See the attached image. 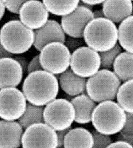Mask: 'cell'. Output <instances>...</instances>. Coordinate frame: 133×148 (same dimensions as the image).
<instances>
[{
  "label": "cell",
  "instance_id": "1",
  "mask_svg": "<svg viewBox=\"0 0 133 148\" xmlns=\"http://www.w3.org/2000/svg\"><path fill=\"white\" fill-rule=\"evenodd\" d=\"M22 92L28 102L45 106L56 99L59 83L56 77L44 70L28 73L22 84Z\"/></svg>",
  "mask_w": 133,
  "mask_h": 148
},
{
  "label": "cell",
  "instance_id": "2",
  "mask_svg": "<svg viewBox=\"0 0 133 148\" xmlns=\"http://www.w3.org/2000/svg\"><path fill=\"white\" fill-rule=\"evenodd\" d=\"M86 45L98 53L116 46L118 41V29L115 23L105 17L93 18L84 30Z\"/></svg>",
  "mask_w": 133,
  "mask_h": 148
},
{
  "label": "cell",
  "instance_id": "3",
  "mask_svg": "<svg viewBox=\"0 0 133 148\" xmlns=\"http://www.w3.org/2000/svg\"><path fill=\"white\" fill-rule=\"evenodd\" d=\"M126 119V112L118 103L113 101L99 103L92 116V123L95 129L109 135L120 133Z\"/></svg>",
  "mask_w": 133,
  "mask_h": 148
},
{
  "label": "cell",
  "instance_id": "4",
  "mask_svg": "<svg viewBox=\"0 0 133 148\" xmlns=\"http://www.w3.org/2000/svg\"><path fill=\"white\" fill-rule=\"evenodd\" d=\"M34 40V30L19 20L8 21L0 29V42L5 49L13 55H20L28 51Z\"/></svg>",
  "mask_w": 133,
  "mask_h": 148
},
{
  "label": "cell",
  "instance_id": "5",
  "mask_svg": "<svg viewBox=\"0 0 133 148\" xmlns=\"http://www.w3.org/2000/svg\"><path fill=\"white\" fill-rule=\"evenodd\" d=\"M121 85L114 72L101 69L87 80L86 94L96 103L113 101Z\"/></svg>",
  "mask_w": 133,
  "mask_h": 148
},
{
  "label": "cell",
  "instance_id": "6",
  "mask_svg": "<svg viewBox=\"0 0 133 148\" xmlns=\"http://www.w3.org/2000/svg\"><path fill=\"white\" fill-rule=\"evenodd\" d=\"M39 60L44 70L59 75L70 66L71 52L63 43H50L40 51Z\"/></svg>",
  "mask_w": 133,
  "mask_h": 148
},
{
  "label": "cell",
  "instance_id": "7",
  "mask_svg": "<svg viewBox=\"0 0 133 148\" xmlns=\"http://www.w3.org/2000/svg\"><path fill=\"white\" fill-rule=\"evenodd\" d=\"M44 122L56 131L66 130L75 121V111L73 104L64 99H56L46 105L43 112Z\"/></svg>",
  "mask_w": 133,
  "mask_h": 148
},
{
  "label": "cell",
  "instance_id": "8",
  "mask_svg": "<svg viewBox=\"0 0 133 148\" xmlns=\"http://www.w3.org/2000/svg\"><path fill=\"white\" fill-rule=\"evenodd\" d=\"M21 147L24 148H57L56 131L44 122L33 123L23 133Z\"/></svg>",
  "mask_w": 133,
  "mask_h": 148
},
{
  "label": "cell",
  "instance_id": "9",
  "mask_svg": "<svg viewBox=\"0 0 133 148\" xmlns=\"http://www.w3.org/2000/svg\"><path fill=\"white\" fill-rule=\"evenodd\" d=\"M23 92L16 87L0 89V118L16 121L25 113L27 105Z\"/></svg>",
  "mask_w": 133,
  "mask_h": 148
},
{
  "label": "cell",
  "instance_id": "10",
  "mask_svg": "<svg viewBox=\"0 0 133 148\" xmlns=\"http://www.w3.org/2000/svg\"><path fill=\"white\" fill-rule=\"evenodd\" d=\"M70 67L75 74L89 78L101 69L99 53L88 46L81 47L72 53Z\"/></svg>",
  "mask_w": 133,
  "mask_h": 148
},
{
  "label": "cell",
  "instance_id": "11",
  "mask_svg": "<svg viewBox=\"0 0 133 148\" xmlns=\"http://www.w3.org/2000/svg\"><path fill=\"white\" fill-rule=\"evenodd\" d=\"M93 18L92 10L83 5H79L72 12L62 17L61 25L68 36L83 38L85 29Z\"/></svg>",
  "mask_w": 133,
  "mask_h": 148
},
{
  "label": "cell",
  "instance_id": "12",
  "mask_svg": "<svg viewBox=\"0 0 133 148\" xmlns=\"http://www.w3.org/2000/svg\"><path fill=\"white\" fill-rule=\"evenodd\" d=\"M20 21L28 28L36 30L49 21V12L39 0H29L21 7L19 12Z\"/></svg>",
  "mask_w": 133,
  "mask_h": 148
},
{
  "label": "cell",
  "instance_id": "13",
  "mask_svg": "<svg viewBox=\"0 0 133 148\" xmlns=\"http://www.w3.org/2000/svg\"><path fill=\"white\" fill-rule=\"evenodd\" d=\"M35 40L33 46L37 51L50 43H64L66 36L60 24L55 20H49L43 27L34 30Z\"/></svg>",
  "mask_w": 133,
  "mask_h": 148
},
{
  "label": "cell",
  "instance_id": "14",
  "mask_svg": "<svg viewBox=\"0 0 133 148\" xmlns=\"http://www.w3.org/2000/svg\"><path fill=\"white\" fill-rule=\"evenodd\" d=\"M24 71L20 64L12 57L0 59V89L17 87L23 78Z\"/></svg>",
  "mask_w": 133,
  "mask_h": 148
},
{
  "label": "cell",
  "instance_id": "15",
  "mask_svg": "<svg viewBox=\"0 0 133 148\" xmlns=\"http://www.w3.org/2000/svg\"><path fill=\"white\" fill-rule=\"evenodd\" d=\"M24 130L18 121L0 120V148H20Z\"/></svg>",
  "mask_w": 133,
  "mask_h": 148
},
{
  "label": "cell",
  "instance_id": "16",
  "mask_svg": "<svg viewBox=\"0 0 133 148\" xmlns=\"http://www.w3.org/2000/svg\"><path fill=\"white\" fill-rule=\"evenodd\" d=\"M102 11L106 18L115 24L121 23L132 15V0H105L102 3Z\"/></svg>",
  "mask_w": 133,
  "mask_h": 148
},
{
  "label": "cell",
  "instance_id": "17",
  "mask_svg": "<svg viewBox=\"0 0 133 148\" xmlns=\"http://www.w3.org/2000/svg\"><path fill=\"white\" fill-rule=\"evenodd\" d=\"M59 83L62 90L70 96L86 94V78L75 74L71 69H68L60 74Z\"/></svg>",
  "mask_w": 133,
  "mask_h": 148
},
{
  "label": "cell",
  "instance_id": "18",
  "mask_svg": "<svg viewBox=\"0 0 133 148\" xmlns=\"http://www.w3.org/2000/svg\"><path fill=\"white\" fill-rule=\"evenodd\" d=\"M75 111V121L79 124H88L92 121V116L96 103L86 94L75 96L71 100Z\"/></svg>",
  "mask_w": 133,
  "mask_h": 148
},
{
  "label": "cell",
  "instance_id": "19",
  "mask_svg": "<svg viewBox=\"0 0 133 148\" xmlns=\"http://www.w3.org/2000/svg\"><path fill=\"white\" fill-rule=\"evenodd\" d=\"M93 144L91 132L82 127L72 128L64 138L63 148H92Z\"/></svg>",
  "mask_w": 133,
  "mask_h": 148
},
{
  "label": "cell",
  "instance_id": "20",
  "mask_svg": "<svg viewBox=\"0 0 133 148\" xmlns=\"http://www.w3.org/2000/svg\"><path fill=\"white\" fill-rule=\"evenodd\" d=\"M113 69L120 81L124 82L133 79V53H120L115 60Z\"/></svg>",
  "mask_w": 133,
  "mask_h": 148
},
{
  "label": "cell",
  "instance_id": "21",
  "mask_svg": "<svg viewBox=\"0 0 133 148\" xmlns=\"http://www.w3.org/2000/svg\"><path fill=\"white\" fill-rule=\"evenodd\" d=\"M42 2L50 13L62 17L75 10L81 0H42Z\"/></svg>",
  "mask_w": 133,
  "mask_h": 148
},
{
  "label": "cell",
  "instance_id": "22",
  "mask_svg": "<svg viewBox=\"0 0 133 148\" xmlns=\"http://www.w3.org/2000/svg\"><path fill=\"white\" fill-rule=\"evenodd\" d=\"M118 29L120 46L126 51L133 53V15L123 21Z\"/></svg>",
  "mask_w": 133,
  "mask_h": 148
},
{
  "label": "cell",
  "instance_id": "23",
  "mask_svg": "<svg viewBox=\"0 0 133 148\" xmlns=\"http://www.w3.org/2000/svg\"><path fill=\"white\" fill-rule=\"evenodd\" d=\"M116 98L117 103L126 112L133 113V79L121 85Z\"/></svg>",
  "mask_w": 133,
  "mask_h": 148
},
{
  "label": "cell",
  "instance_id": "24",
  "mask_svg": "<svg viewBox=\"0 0 133 148\" xmlns=\"http://www.w3.org/2000/svg\"><path fill=\"white\" fill-rule=\"evenodd\" d=\"M44 106H35L28 102L25 113L18 119L19 123L26 130L32 124L44 122Z\"/></svg>",
  "mask_w": 133,
  "mask_h": 148
},
{
  "label": "cell",
  "instance_id": "25",
  "mask_svg": "<svg viewBox=\"0 0 133 148\" xmlns=\"http://www.w3.org/2000/svg\"><path fill=\"white\" fill-rule=\"evenodd\" d=\"M123 52L121 47L118 43L111 49L99 53L101 58V69L111 70L116 58Z\"/></svg>",
  "mask_w": 133,
  "mask_h": 148
},
{
  "label": "cell",
  "instance_id": "26",
  "mask_svg": "<svg viewBox=\"0 0 133 148\" xmlns=\"http://www.w3.org/2000/svg\"><path fill=\"white\" fill-rule=\"evenodd\" d=\"M91 133L94 142L93 148H108L112 142V140L109 135L102 134L96 130L92 131Z\"/></svg>",
  "mask_w": 133,
  "mask_h": 148
},
{
  "label": "cell",
  "instance_id": "27",
  "mask_svg": "<svg viewBox=\"0 0 133 148\" xmlns=\"http://www.w3.org/2000/svg\"><path fill=\"white\" fill-rule=\"evenodd\" d=\"M29 0H2L5 9L12 14H19L23 4Z\"/></svg>",
  "mask_w": 133,
  "mask_h": 148
},
{
  "label": "cell",
  "instance_id": "28",
  "mask_svg": "<svg viewBox=\"0 0 133 148\" xmlns=\"http://www.w3.org/2000/svg\"><path fill=\"white\" fill-rule=\"evenodd\" d=\"M81 39L82 38H75L69 36L66 39L64 44L70 52L73 53L79 48L84 46V43L85 42L84 40H82Z\"/></svg>",
  "mask_w": 133,
  "mask_h": 148
},
{
  "label": "cell",
  "instance_id": "29",
  "mask_svg": "<svg viewBox=\"0 0 133 148\" xmlns=\"http://www.w3.org/2000/svg\"><path fill=\"white\" fill-rule=\"evenodd\" d=\"M120 134L133 135V113L126 112V122Z\"/></svg>",
  "mask_w": 133,
  "mask_h": 148
},
{
  "label": "cell",
  "instance_id": "30",
  "mask_svg": "<svg viewBox=\"0 0 133 148\" xmlns=\"http://www.w3.org/2000/svg\"><path fill=\"white\" fill-rule=\"evenodd\" d=\"M42 70H43V69L40 63L39 55H38L33 57L32 60L29 63L27 68V72L28 73H30L34 71Z\"/></svg>",
  "mask_w": 133,
  "mask_h": 148
},
{
  "label": "cell",
  "instance_id": "31",
  "mask_svg": "<svg viewBox=\"0 0 133 148\" xmlns=\"http://www.w3.org/2000/svg\"><path fill=\"white\" fill-rule=\"evenodd\" d=\"M72 128L71 126L64 130L56 131L58 137V147L57 148H63V143L64 138L67 133Z\"/></svg>",
  "mask_w": 133,
  "mask_h": 148
},
{
  "label": "cell",
  "instance_id": "32",
  "mask_svg": "<svg viewBox=\"0 0 133 148\" xmlns=\"http://www.w3.org/2000/svg\"><path fill=\"white\" fill-rule=\"evenodd\" d=\"M108 148H133V146L125 141L118 140L115 142H112L108 146Z\"/></svg>",
  "mask_w": 133,
  "mask_h": 148
},
{
  "label": "cell",
  "instance_id": "33",
  "mask_svg": "<svg viewBox=\"0 0 133 148\" xmlns=\"http://www.w3.org/2000/svg\"><path fill=\"white\" fill-rule=\"evenodd\" d=\"M14 59L20 64V65L22 67V69L24 71V73L27 72V68H28V61L25 57L22 56H16L14 58Z\"/></svg>",
  "mask_w": 133,
  "mask_h": 148
},
{
  "label": "cell",
  "instance_id": "34",
  "mask_svg": "<svg viewBox=\"0 0 133 148\" xmlns=\"http://www.w3.org/2000/svg\"><path fill=\"white\" fill-rule=\"evenodd\" d=\"M118 140L125 141L131 145H132L133 147V135H122L120 134L118 136Z\"/></svg>",
  "mask_w": 133,
  "mask_h": 148
},
{
  "label": "cell",
  "instance_id": "35",
  "mask_svg": "<svg viewBox=\"0 0 133 148\" xmlns=\"http://www.w3.org/2000/svg\"><path fill=\"white\" fill-rule=\"evenodd\" d=\"M14 55L12 53H11L5 49L0 42V59L5 57H12Z\"/></svg>",
  "mask_w": 133,
  "mask_h": 148
},
{
  "label": "cell",
  "instance_id": "36",
  "mask_svg": "<svg viewBox=\"0 0 133 148\" xmlns=\"http://www.w3.org/2000/svg\"><path fill=\"white\" fill-rule=\"evenodd\" d=\"M82 3L87 4L91 5H98L100 4H102L105 0H81Z\"/></svg>",
  "mask_w": 133,
  "mask_h": 148
},
{
  "label": "cell",
  "instance_id": "37",
  "mask_svg": "<svg viewBox=\"0 0 133 148\" xmlns=\"http://www.w3.org/2000/svg\"><path fill=\"white\" fill-rule=\"evenodd\" d=\"M93 14L94 18L105 17L102 10H96L94 11H93Z\"/></svg>",
  "mask_w": 133,
  "mask_h": 148
},
{
  "label": "cell",
  "instance_id": "38",
  "mask_svg": "<svg viewBox=\"0 0 133 148\" xmlns=\"http://www.w3.org/2000/svg\"><path fill=\"white\" fill-rule=\"evenodd\" d=\"M5 9H6L4 6V4L2 0H0V21L2 19V18L3 17Z\"/></svg>",
  "mask_w": 133,
  "mask_h": 148
},
{
  "label": "cell",
  "instance_id": "39",
  "mask_svg": "<svg viewBox=\"0 0 133 148\" xmlns=\"http://www.w3.org/2000/svg\"><path fill=\"white\" fill-rule=\"evenodd\" d=\"M132 1H133V0H132Z\"/></svg>",
  "mask_w": 133,
  "mask_h": 148
}]
</instances>
